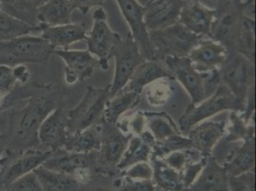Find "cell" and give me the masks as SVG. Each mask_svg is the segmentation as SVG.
<instances>
[{
  "label": "cell",
  "mask_w": 256,
  "mask_h": 191,
  "mask_svg": "<svg viewBox=\"0 0 256 191\" xmlns=\"http://www.w3.org/2000/svg\"><path fill=\"white\" fill-rule=\"evenodd\" d=\"M197 151L194 149H186V150H179L171 152L168 155H166L164 158H162L164 162L168 164L170 168H174L179 172H181L182 168L190 162H194L197 160H193V155ZM199 160V159H198Z\"/></svg>",
  "instance_id": "43"
},
{
  "label": "cell",
  "mask_w": 256,
  "mask_h": 191,
  "mask_svg": "<svg viewBox=\"0 0 256 191\" xmlns=\"http://www.w3.org/2000/svg\"><path fill=\"white\" fill-rule=\"evenodd\" d=\"M215 9H212L198 0L184 1L179 22L190 32L199 38L208 36L214 20Z\"/></svg>",
  "instance_id": "20"
},
{
  "label": "cell",
  "mask_w": 256,
  "mask_h": 191,
  "mask_svg": "<svg viewBox=\"0 0 256 191\" xmlns=\"http://www.w3.org/2000/svg\"><path fill=\"white\" fill-rule=\"evenodd\" d=\"M208 157L202 156L201 158L194 162H188L181 171L182 179L184 186L186 188V190H188V188L192 184L194 180H196V178L198 177V175L200 174V172L202 170L208 160Z\"/></svg>",
  "instance_id": "45"
},
{
  "label": "cell",
  "mask_w": 256,
  "mask_h": 191,
  "mask_svg": "<svg viewBox=\"0 0 256 191\" xmlns=\"http://www.w3.org/2000/svg\"><path fill=\"white\" fill-rule=\"evenodd\" d=\"M228 179L224 166L212 155L196 180L186 191H230Z\"/></svg>",
  "instance_id": "22"
},
{
  "label": "cell",
  "mask_w": 256,
  "mask_h": 191,
  "mask_svg": "<svg viewBox=\"0 0 256 191\" xmlns=\"http://www.w3.org/2000/svg\"><path fill=\"white\" fill-rule=\"evenodd\" d=\"M42 38L56 48L69 49L75 42L86 40L87 36L86 24L68 23L58 26H45L42 30Z\"/></svg>",
  "instance_id": "24"
},
{
  "label": "cell",
  "mask_w": 256,
  "mask_h": 191,
  "mask_svg": "<svg viewBox=\"0 0 256 191\" xmlns=\"http://www.w3.org/2000/svg\"><path fill=\"white\" fill-rule=\"evenodd\" d=\"M74 11L69 0H47L38 8V20L43 26L71 23Z\"/></svg>",
  "instance_id": "29"
},
{
  "label": "cell",
  "mask_w": 256,
  "mask_h": 191,
  "mask_svg": "<svg viewBox=\"0 0 256 191\" xmlns=\"http://www.w3.org/2000/svg\"><path fill=\"white\" fill-rule=\"evenodd\" d=\"M44 191H80L84 184L73 177L45 168L42 166L32 171Z\"/></svg>",
  "instance_id": "30"
},
{
  "label": "cell",
  "mask_w": 256,
  "mask_h": 191,
  "mask_svg": "<svg viewBox=\"0 0 256 191\" xmlns=\"http://www.w3.org/2000/svg\"><path fill=\"white\" fill-rule=\"evenodd\" d=\"M154 60L188 56L201 38L190 32L178 22L164 29L148 32Z\"/></svg>",
  "instance_id": "4"
},
{
  "label": "cell",
  "mask_w": 256,
  "mask_h": 191,
  "mask_svg": "<svg viewBox=\"0 0 256 191\" xmlns=\"http://www.w3.org/2000/svg\"><path fill=\"white\" fill-rule=\"evenodd\" d=\"M0 191H2V190H1V188H0Z\"/></svg>",
  "instance_id": "50"
},
{
  "label": "cell",
  "mask_w": 256,
  "mask_h": 191,
  "mask_svg": "<svg viewBox=\"0 0 256 191\" xmlns=\"http://www.w3.org/2000/svg\"><path fill=\"white\" fill-rule=\"evenodd\" d=\"M151 155L152 146L139 136H132L128 142V146L122 154V159L120 160L116 166V170L122 172L138 162H150Z\"/></svg>",
  "instance_id": "32"
},
{
  "label": "cell",
  "mask_w": 256,
  "mask_h": 191,
  "mask_svg": "<svg viewBox=\"0 0 256 191\" xmlns=\"http://www.w3.org/2000/svg\"><path fill=\"white\" fill-rule=\"evenodd\" d=\"M110 87L89 86L80 104L68 111L69 134L90 128L104 118V112L110 98Z\"/></svg>",
  "instance_id": "7"
},
{
  "label": "cell",
  "mask_w": 256,
  "mask_h": 191,
  "mask_svg": "<svg viewBox=\"0 0 256 191\" xmlns=\"http://www.w3.org/2000/svg\"><path fill=\"white\" fill-rule=\"evenodd\" d=\"M156 191H166V190H160V188H156Z\"/></svg>",
  "instance_id": "49"
},
{
  "label": "cell",
  "mask_w": 256,
  "mask_h": 191,
  "mask_svg": "<svg viewBox=\"0 0 256 191\" xmlns=\"http://www.w3.org/2000/svg\"><path fill=\"white\" fill-rule=\"evenodd\" d=\"M256 22L254 18L243 16L241 29L235 43L234 51L243 54L256 64Z\"/></svg>",
  "instance_id": "33"
},
{
  "label": "cell",
  "mask_w": 256,
  "mask_h": 191,
  "mask_svg": "<svg viewBox=\"0 0 256 191\" xmlns=\"http://www.w3.org/2000/svg\"><path fill=\"white\" fill-rule=\"evenodd\" d=\"M111 186L118 191H156L153 180H132L120 173L112 178Z\"/></svg>",
  "instance_id": "40"
},
{
  "label": "cell",
  "mask_w": 256,
  "mask_h": 191,
  "mask_svg": "<svg viewBox=\"0 0 256 191\" xmlns=\"http://www.w3.org/2000/svg\"><path fill=\"white\" fill-rule=\"evenodd\" d=\"M226 128V120H206L193 126L186 136L192 142V148L202 156L210 157L218 142L224 138Z\"/></svg>",
  "instance_id": "19"
},
{
  "label": "cell",
  "mask_w": 256,
  "mask_h": 191,
  "mask_svg": "<svg viewBox=\"0 0 256 191\" xmlns=\"http://www.w3.org/2000/svg\"><path fill=\"white\" fill-rule=\"evenodd\" d=\"M54 49L40 36H22L0 42V65L14 67L26 64L49 62Z\"/></svg>",
  "instance_id": "3"
},
{
  "label": "cell",
  "mask_w": 256,
  "mask_h": 191,
  "mask_svg": "<svg viewBox=\"0 0 256 191\" xmlns=\"http://www.w3.org/2000/svg\"><path fill=\"white\" fill-rule=\"evenodd\" d=\"M140 102V94L122 90L110 96L104 112V120L111 124H116L122 117L137 106Z\"/></svg>",
  "instance_id": "27"
},
{
  "label": "cell",
  "mask_w": 256,
  "mask_h": 191,
  "mask_svg": "<svg viewBox=\"0 0 256 191\" xmlns=\"http://www.w3.org/2000/svg\"><path fill=\"white\" fill-rule=\"evenodd\" d=\"M68 136V110L60 104L43 120L38 131V140L43 146L56 150L64 148Z\"/></svg>",
  "instance_id": "17"
},
{
  "label": "cell",
  "mask_w": 256,
  "mask_h": 191,
  "mask_svg": "<svg viewBox=\"0 0 256 191\" xmlns=\"http://www.w3.org/2000/svg\"><path fill=\"white\" fill-rule=\"evenodd\" d=\"M120 12L128 23L130 34L139 46L140 51L146 60H154L148 31L144 22V7L138 0H116Z\"/></svg>",
  "instance_id": "15"
},
{
  "label": "cell",
  "mask_w": 256,
  "mask_h": 191,
  "mask_svg": "<svg viewBox=\"0 0 256 191\" xmlns=\"http://www.w3.org/2000/svg\"><path fill=\"white\" fill-rule=\"evenodd\" d=\"M93 20L92 29L86 36L87 51L98 58L100 69L106 71L113 50L122 36L110 28L107 23L106 12L102 7L96 8L93 12Z\"/></svg>",
  "instance_id": "9"
},
{
  "label": "cell",
  "mask_w": 256,
  "mask_h": 191,
  "mask_svg": "<svg viewBox=\"0 0 256 191\" xmlns=\"http://www.w3.org/2000/svg\"><path fill=\"white\" fill-rule=\"evenodd\" d=\"M112 58H115V72L112 84H109L111 96L126 87L137 67L146 60L130 32H128L124 40L122 38L116 45Z\"/></svg>",
  "instance_id": "10"
},
{
  "label": "cell",
  "mask_w": 256,
  "mask_h": 191,
  "mask_svg": "<svg viewBox=\"0 0 256 191\" xmlns=\"http://www.w3.org/2000/svg\"><path fill=\"white\" fill-rule=\"evenodd\" d=\"M171 76L190 96L192 104L202 102L206 96L204 78L192 65L188 56L166 58L162 60Z\"/></svg>",
  "instance_id": "14"
},
{
  "label": "cell",
  "mask_w": 256,
  "mask_h": 191,
  "mask_svg": "<svg viewBox=\"0 0 256 191\" xmlns=\"http://www.w3.org/2000/svg\"><path fill=\"white\" fill-rule=\"evenodd\" d=\"M5 149H6V140H5V138H4L3 133H0V162H1V159H2V157L4 155Z\"/></svg>",
  "instance_id": "48"
},
{
  "label": "cell",
  "mask_w": 256,
  "mask_h": 191,
  "mask_svg": "<svg viewBox=\"0 0 256 191\" xmlns=\"http://www.w3.org/2000/svg\"><path fill=\"white\" fill-rule=\"evenodd\" d=\"M102 129L104 118L90 128L69 134L62 148L82 154L98 152L102 146Z\"/></svg>",
  "instance_id": "25"
},
{
  "label": "cell",
  "mask_w": 256,
  "mask_h": 191,
  "mask_svg": "<svg viewBox=\"0 0 256 191\" xmlns=\"http://www.w3.org/2000/svg\"><path fill=\"white\" fill-rule=\"evenodd\" d=\"M120 174L132 180H152L153 170L150 162H142L120 172Z\"/></svg>",
  "instance_id": "44"
},
{
  "label": "cell",
  "mask_w": 256,
  "mask_h": 191,
  "mask_svg": "<svg viewBox=\"0 0 256 191\" xmlns=\"http://www.w3.org/2000/svg\"><path fill=\"white\" fill-rule=\"evenodd\" d=\"M230 191H256V172L248 171L238 176H228Z\"/></svg>",
  "instance_id": "42"
},
{
  "label": "cell",
  "mask_w": 256,
  "mask_h": 191,
  "mask_svg": "<svg viewBox=\"0 0 256 191\" xmlns=\"http://www.w3.org/2000/svg\"><path fill=\"white\" fill-rule=\"evenodd\" d=\"M226 111L240 112L234 96L224 85L219 84L210 98L188 106L179 120V129L186 135L196 124Z\"/></svg>",
  "instance_id": "5"
},
{
  "label": "cell",
  "mask_w": 256,
  "mask_h": 191,
  "mask_svg": "<svg viewBox=\"0 0 256 191\" xmlns=\"http://www.w3.org/2000/svg\"><path fill=\"white\" fill-rule=\"evenodd\" d=\"M166 80L168 78H162L159 80H156L144 88L146 100L151 106H162L170 98L172 93L171 85Z\"/></svg>",
  "instance_id": "38"
},
{
  "label": "cell",
  "mask_w": 256,
  "mask_h": 191,
  "mask_svg": "<svg viewBox=\"0 0 256 191\" xmlns=\"http://www.w3.org/2000/svg\"><path fill=\"white\" fill-rule=\"evenodd\" d=\"M150 164L153 170V178L156 188L166 191H186L181 172L170 168L168 164L155 156L150 157Z\"/></svg>",
  "instance_id": "28"
},
{
  "label": "cell",
  "mask_w": 256,
  "mask_h": 191,
  "mask_svg": "<svg viewBox=\"0 0 256 191\" xmlns=\"http://www.w3.org/2000/svg\"><path fill=\"white\" fill-rule=\"evenodd\" d=\"M29 78V71L24 65L14 67L0 65V98L9 94L20 84H27Z\"/></svg>",
  "instance_id": "34"
},
{
  "label": "cell",
  "mask_w": 256,
  "mask_h": 191,
  "mask_svg": "<svg viewBox=\"0 0 256 191\" xmlns=\"http://www.w3.org/2000/svg\"><path fill=\"white\" fill-rule=\"evenodd\" d=\"M242 18L243 14L232 0H222L218 9H215L208 38L222 43L228 52H234Z\"/></svg>",
  "instance_id": "12"
},
{
  "label": "cell",
  "mask_w": 256,
  "mask_h": 191,
  "mask_svg": "<svg viewBox=\"0 0 256 191\" xmlns=\"http://www.w3.org/2000/svg\"><path fill=\"white\" fill-rule=\"evenodd\" d=\"M42 166L71 176L82 184L94 180L98 174L96 152L82 154L69 152L64 148L56 149Z\"/></svg>",
  "instance_id": "6"
},
{
  "label": "cell",
  "mask_w": 256,
  "mask_h": 191,
  "mask_svg": "<svg viewBox=\"0 0 256 191\" xmlns=\"http://www.w3.org/2000/svg\"><path fill=\"white\" fill-rule=\"evenodd\" d=\"M182 2L184 0H150L144 6L146 30L157 31L179 22Z\"/></svg>",
  "instance_id": "18"
},
{
  "label": "cell",
  "mask_w": 256,
  "mask_h": 191,
  "mask_svg": "<svg viewBox=\"0 0 256 191\" xmlns=\"http://www.w3.org/2000/svg\"><path fill=\"white\" fill-rule=\"evenodd\" d=\"M162 78L171 80L170 74L164 64L158 60H144L137 67L122 90L136 92L142 95L148 85Z\"/></svg>",
  "instance_id": "23"
},
{
  "label": "cell",
  "mask_w": 256,
  "mask_h": 191,
  "mask_svg": "<svg viewBox=\"0 0 256 191\" xmlns=\"http://www.w3.org/2000/svg\"><path fill=\"white\" fill-rule=\"evenodd\" d=\"M228 50L222 43L212 38H201L193 47L188 58L204 78L217 82V73L223 65ZM218 84V82H217Z\"/></svg>",
  "instance_id": "13"
},
{
  "label": "cell",
  "mask_w": 256,
  "mask_h": 191,
  "mask_svg": "<svg viewBox=\"0 0 256 191\" xmlns=\"http://www.w3.org/2000/svg\"><path fill=\"white\" fill-rule=\"evenodd\" d=\"M256 136L254 122H246L241 112L232 111L230 118V124H226L224 138L230 142H242L245 138Z\"/></svg>",
  "instance_id": "35"
},
{
  "label": "cell",
  "mask_w": 256,
  "mask_h": 191,
  "mask_svg": "<svg viewBox=\"0 0 256 191\" xmlns=\"http://www.w3.org/2000/svg\"><path fill=\"white\" fill-rule=\"evenodd\" d=\"M192 148V144L188 136L180 133L175 136H172L166 140H162L160 142H155V144L152 148L151 156H155V157L162 159L171 152Z\"/></svg>",
  "instance_id": "37"
},
{
  "label": "cell",
  "mask_w": 256,
  "mask_h": 191,
  "mask_svg": "<svg viewBox=\"0 0 256 191\" xmlns=\"http://www.w3.org/2000/svg\"><path fill=\"white\" fill-rule=\"evenodd\" d=\"M221 164L228 176H238L248 171H254L256 136L245 138L237 148L232 149Z\"/></svg>",
  "instance_id": "21"
},
{
  "label": "cell",
  "mask_w": 256,
  "mask_h": 191,
  "mask_svg": "<svg viewBox=\"0 0 256 191\" xmlns=\"http://www.w3.org/2000/svg\"><path fill=\"white\" fill-rule=\"evenodd\" d=\"M80 191H118L112 186L110 188L106 184H104V180H100L95 182L94 180H91L90 182L86 184L84 186Z\"/></svg>",
  "instance_id": "47"
},
{
  "label": "cell",
  "mask_w": 256,
  "mask_h": 191,
  "mask_svg": "<svg viewBox=\"0 0 256 191\" xmlns=\"http://www.w3.org/2000/svg\"><path fill=\"white\" fill-rule=\"evenodd\" d=\"M58 104V94L51 85H43L26 100L24 106L8 115V126L3 133L6 140L4 154H16L40 146L38 131L43 120Z\"/></svg>",
  "instance_id": "1"
},
{
  "label": "cell",
  "mask_w": 256,
  "mask_h": 191,
  "mask_svg": "<svg viewBox=\"0 0 256 191\" xmlns=\"http://www.w3.org/2000/svg\"><path fill=\"white\" fill-rule=\"evenodd\" d=\"M256 64L243 54L230 52L226 62L217 73L218 84H223L236 100L242 113L246 100L252 89L256 88Z\"/></svg>",
  "instance_id": "2"
},
{
  "label": "cell",
  "mask_w": 256,
  "mask_h": 191,
  "mask_svg": "<svg viewBox=\"0 0 256 191\" xmlns=\"http://www.w3.org/2000/svg\"><path fill=\"white\" fill-rule=\"evenodd\" d=\"M47 0H0V11L12 18L42 30L45 26L38 20V8Z\"/></svg>",
  "instance_id": "26"
},
{
  "label": "cell",
  "mask_w": 256,
  "mask_h": 191,
  "mask_svg": "<svg viewBox=\"0 0 256 191\" xmlns=\"http://www.w3.org/2000/svg\"><path fill=\"white\" fill-rule=\"evenodd\" d=\"M40 32L38 28H34L28 24L12 18L4 12L0 11V42H8L22 36Z\"/></svg>",
  "instance_id": "36"
},
{
  "label": "cell",
  "mask_w": 256,
  "mask_h": 191,
  "mask_svg": "<svg viewBox=\"0 0 256 191\" xmlns=\"http://www.w3.org/2000/svg\"><path fill=\"white\" fill-rule=\"evenodd\" d=\"M54 151L40 144L16 154H4L0 162V188L42 166Z\"/></svg>",
  "instance_id": "8"
},
{
  "label": "cell",
  "mask_w": 256,
  "mask_h": 191,
  "mask_svg": "<svg viewBox=\"0 0 256 191\" xmlns=\"http://www.w3.org/2000/svg\"><path fill=\"white\" fill-rule=\"evenodd\" d=\"M2 191H44L42 186L34 172H30L14 180Z\"/></svg>",
  "instance_id": "41"
},
{
  "label": "cell",
  "mask_w": 256,
  "mask_h": 191,
  "mask_svg": "<svg viewBox=\"0 0 256 191\" xmlns=\"http://www.w3.org/2000/svg\"><path fill=\"white\" fill-rule=\"evenodd\" d=\"M54 54L65 62V82L68 84L82 82L90 78L96 69H100L98 58L87 50L58 49Z\"/></svg>",
  "instance_id": "16"
},
{
  "label": "cell",
  "mask_w": 256,
  "mask_h": 191,
  "mask_svg": "<svg viewBox=\"0 0 256 191\" xmlns=\"http://www.w3.org/2000/svg\"><path fill=\"white\" fill-rule=\"evenodd\" d=\"M131 137L132 135L124 133L116 124H108L104 120L102 146L96 152L98 174L100 176H116L120 173L116 166Z\"/></svg>",
  "instance_id": "11"
},
{
  "label": "cell",
  "mask_w": 256,
  "mask_h": 191,
  "mask_svg": "<svg viewBox=\"0 0 256 191\" xmlns=\"http://www.w3.org/2000/svg\"><path fill=\"white\" fill-rule=\"evenodd\" d=\"M73 9L86 14L92 8L102 7L106 0H69Z\"/></svg>",
  "instance_id": "46"
},
{
  "label": "cell",
  "mask_w": 256,
  "mask_h": 191,
  "mask_svg": "<svg viewBox=\"0 0 256 191\" xmlns=\"http://www.w3.org/2000/svg\"><path fill=\"white\" fill-rule=\"evenodd\" d=\"M144 113L146 120V128L155 138L156 142L166 140L172 136L182 133L172 118L166 112L144 111Z\"/></svg>",
  "instance_id": "31"
},
{
  "label": "cell",
  "mask_w": 256,
  "mask_h": 191,
  "mask_svg": "<svg viewBox=\"0 0 256 191\" xmlns=\"http://www.w3.org/2000/svg\"><path fill=\"white\" fill-rule=\"evenodd\" d=\"M38 89L40 86L36 84L16 86L12 92L7 94L0 100V113L4 110L14 106L18 102L26 100L30 96L34 95L38 91Z\"/></svg>",
  "instance_id": "39"
}]
</instances>
